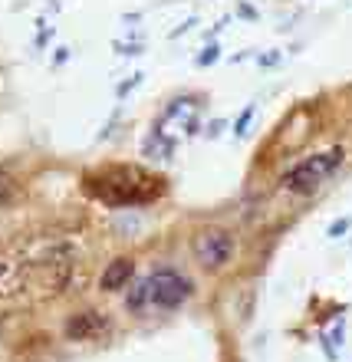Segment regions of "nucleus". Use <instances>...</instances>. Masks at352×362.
<instances>
[{
	"label": "nucleus",
	"mask_w": 352,
	"mask_h": 362,
	"mask_svg": "<svg viewBox=\"0 0 352 362\" xmlns=\"http://www.w3.org/2000/svg\"><path fill=\"white\" fill-rule=\"evenodd\" d=\"M89 195L105 201L109 208H132V204H145L152 198L162 195V181L138 171V168H109L103 175L89 178Z\"/></svg>",
	"instance_id": "obj_1"
},
{
	"label": "nucleus",
	"mask_w": 352,
	"mask_h": 362,
	"mask_svg": "<svg viewBox=\"0 0 352 362\" xmlns=\"http://www.w3.org/2000/svg\"><path fill=\"white\" fill-rule=\"evenodd\" d=\"M342 158H346L342 149H326V151H316V155H307L303 162H296V165L280 178V184H283L290 195H313V191L342 165Z\"/></svg>",
	"instance_id": "obj_2"
},
{
	"label": "nucleus",
	"mask_w": 352,
	"mask_h": 362,
	"mask_svg": "<svg viewBox=\"0 0 352 362\" xmlns=\"http://www.w3.org/2000/svg\"><path fill=\"white\" fill-rule=\"evenodd\" d=\"M191 293H194V284L172 267H162L148 277V306L155 310H178L185 300H191Z\"/></svg>",
	"instance_id": "obj_3"
},
{
	"label": "nucleus",
	"mask_w": 352,
	"mask_h": 362,
	"mask_svg": "<svg viewBox=\"0 0 352 362\" xmlns=\"http://www.w3.org/2000/svg\"><path fill=\"white\" fill-rule=\"evenodd\" d=\"M231 254H234V237L224 227H205L194 237V260L205 270H220L231 260Z\"/></svg>",
	"instance_id": "obj_4"
},
{
	"label": "nucleus",
	"mask_w": 352,
	"mask_h": 362,
	"mask_svg": "<svg viewBox=\"0 0 352 362\" xmlns=\"http://www.w3.org/2000/svg\"><path fill=\"white\" fill-rule=\"evenodd\" d=\"M73 260H76V247L73 244H56L37 257V270H43V284L50 290H63L70 284L73 273Z\"/></svg>",
	"instance_id": "obj_5"
},
{
	"label": "nucleus",
	"mask_w": 352,
	"mask_h": 362,
	"mask_svg": "<svg viewBox=\"0 0 352 362\" xmlns=\"http://www.w3.org/2000/svg\"><path fill=\"white\" fill-rule=\"evenodd\" d=\"M63 332H66V339H73V343H79V339H99V336L109 332V319H105L99 310H83V313H76V317L66 319Z\"/></svg>",
	"instance_id": "obj_6"
},
{
	"label": "nucleus",
	"mask_w": 352,
	"mask_h": 362,
	"mask_svg": "<svg viewBox=\"0 0 352 362\" xmlns=\"http://www.w3.org/2000/svg\"><path fill=\"white\" fill-rule=\"evenodd\" d=\"M30 284V267L14 257H0V300L20 297Z\"/></svg>",
	"instance_id": "obj_7"
},
{
	"label": "nucleus",
	"mask_w": 352,
	"mask_h": 362,
	"mask_svg": "<svg viewBox=\"0 0 352 362\" xmlns=\"http://www.w3.org/2000/svg\"><path fill=\"white\" fill-rule=\"evenodd\" d=\"M132 273H135L132 260H129V257H116V260L105 264L103 277H99V287H103L105 293H116V290H122L129 280H132Z\"/></svg>",
	"instance_id": "obj_8"
},
{
	"label": "nucleus",
	"mask_w": 352,
	"mask_h": 362,
	"mask_svg": "<svg viewBox=\"0 0 352 362\" xmlns=\"http://www.w3.org/2000/svg\"><path fill=\"white\" fill-rule=\"evenodd\" d=\"M172 151H175V142H172V138H165V132L155 125V132H152L148 142H145V155H148V158H165V162H168V158H172Z\"/></svg>",
	"instance_id": "obj_9"
},
{
	"label": "nucleus",
	"mask_w": 352,
	"mask_h": 362,
	"mask_svg": "<svg viewBox=\"0 0 352 362\" xmlns=\"http://www.w3.org/2000/svg\"><path fill=\"white\" fill-rule=\"evenodd\" d=\"M125 306H129V313H142L148 306V277L145 280H138L132 287V293L125 297Z\"/></svg>",
	"instance_id": "obj_10"
},
{
	"label": "nucleus",
	"mask_w": 352,
	"mask_h": 362,
	"mask_svg": "<svg viewBox=\"0 0 352 362\" xmlns=\"http://www.w3.org/2000/svg\"><path fill=\"white\" fill-rule=\"evenodd\" d=\"M250 119H253V106H247L244 112H240V119H237V125H234V136H244V132H247Z\"/></svg>",
	"instance_id": "obj_11"
},
{
	"label": "nucleus",
	"mask_w": 352,
	"mask_h": 362,
	"mask_svg": "<svg viewBox=\"0 0 352 362\" xmlns=\"http://www.w3.org/2000/svg\"><path fill=\"white\" fill-rule=\"evenodd\" d=\"M14 198H17V188L7 178H0V204H10Z\"/></svg>",
	"instance_id": "obj_12"
},
{
	"label": "nucleus",
	"mask_w": 352,
	"mask_h": 362,
	"mask_svg": "<svg viewBox=\"0 0 352 362\" xmlns=\"http://www.w3.org/2000/svg\"><path fill=\"white\" fill-rule=\"evenodd\" d=\"M349 217H342V221H336V224L329 227V237H342V234H346V231H349Z\"/></svg>",
	"instance_id": "obj_13"
},
{
	"label": "nucleus",
	"mask_w": 352,
	"mask_h": 362,
	"mask_svg": "<svg viewBox=\"0 0 352 362\" xmlns=\"http://www.w3.org/2000/svg\"><path fill=\"white\" fill-rule=\"evenodd\" d=\"M218 56H220V53H218V46L211 43V46H207V53H201V60H198V63H201V66H207V63H214Z\"/></svg>",
	"instance_id": "obj_14"
},
{
	"label": "nucleus",
	"mask_w": 352,
	"mask_h": 362,
	"mask_svg": "<svg viewBox=\"0 0 352 362\" xmlns=\"http://www.w3.org/2000/svg\"><path fill=\"white\" fill-rule=\"evenodd\" d=\"M138 83H142V76H132L129 83H122V86H118V96H125V92L132 89V86H138Z\"/></svg>",
	"instance_id": "obj_15"
}]
</instances>
